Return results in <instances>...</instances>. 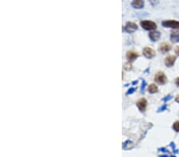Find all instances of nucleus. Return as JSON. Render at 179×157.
Instances as JSON below:
<instances>
[{"instance_id":"obj_10","label":"nucleus","mask_w":179,"mask_h":157,"mask_svg":"<svg viewBox=\"0 0 179 157\" xmlns=\"http://www.w3.org/2000/svg\"><path fill=\"white\" fill-rule=\"evenodd\" d=\"M161 37V34L159 31H155L153 30L151 32H150L149 34V38L151 39V41H157L159 40V38Z\"/></svg>"},{"instance_id":"obj_8","label":"nucleus","mask_w":179,"mask_h":157,"mask_svg":"<svg viewBox=\"0 0 179 157\" xmlns=\"http://www.w3.org/2000/svg\"><path fill=\"white\" fill-rule=\"evenodd\" d=\"M139 57V53L135 51H128L127 53V59L128 60L129 62H132L135 60H136Z\"/></svg>"},{"instance_id":"obj_9","label":"nucleus","mask_w":179,"mask_h":157,"mask_svg":"<svg viewBox=\"0 0 179 157\" xmlns=\"http://www.w3.org/2000/svg\"><path fill=\"white\" fill-rule=\"evenodd\" d=\"M144 0H133L132 6L135 9H142L144 7Z\"/></svg>"},{"instance_id":"obj_7","label":"nucleus","mask_w":179,"mask_h":157,"mask_svg":"<svg viewBox=\"0 0 179 157\" xmlns=\"http://www.w3.org/2000/svg\"><path fill=\"white\" fill-rule=\"evenodd\" d=\"M176 61V57L174 55H170L167 57H166L165 59V64H166V67H173L174 64H175Z\"/></svg>"},{"instance_id":"obj_3","label":"nucleus","mask_w":179,"mask_h":157,"mask_svg":"<svg viewBox=\"0 0 179 157\" xmlns=\"http://www.w3.org/2000/svg\"><path fill=\"white\" fill-rule=\"evenodd\" d=\"M155 80L156 83H158L159 84L163 85V84H166L167 83V77H166L164 72L159 71L155 76Z\"/></svg>"},{"instance_id":"obj_17","label":"nucleus","mask_w":179,"mask_h":157,"mask_svg":"<svg viewBox=\"0 0 179 157\" xmlns=\"http://www.w3.org/2000/svg\"><path fill=\"white\" fill-rule=\"evenodd\" d=\"M145 87H146V83H145V81H143V82H142V87H141V90H142V92H143V90H144Z\"/></svg>"},{"instance_id":"obj_14","label":"nucleus","mask_w":179,"mask_h":157,"mask_svg":"<svg viewBox=\"0 0 179 157\" xmlns=\"http://www.w3.org/2000/svg\"><path fill=\"white\" fill-rule=\"evenodd\" d=\"M173 129H174L176 132H179V121H176L173 124Z\"/></svg>"},{"instance_id":"obj_19","label":"nucleus","mask_w":179,"mask_h":157,"mask_svg":"<svg viewBox=\"0 0 179 157\" xmlns=\"http://www.w3.org/2000/svg\"><path fill=\"white\" fill-rule=\"evenodd\" d=\"M175 53H176V54L178 55V56H179V46H178L177 48H176Z\"/></svg>"},{"instance_id":"obj_21","label":"nucleus","mask_w":179,"mask_h":157,"mask_svg":"<svg viewBox=\"0 0 179 157\" xmlns=\"http://www.w3.org/2000/svg\"><path fill=\"white\" fill-rule=\"evenodd\" d=\"M175 101L177 102H178L179 103V94H178V95L175 97Z\"/></svg>"},{"instance_id":"obj_13","label":"nucleus","mask_w":179,"mask_h":157,"mask_svg":"<svg viewBox=\"0 0 179 157\" xmlns=\"http://www.w3.org/2000/svg\"><path fill=\"white\" fill-rule=\"evenodd\" d=\"M148 91L151 94L157 93V92L159 91V88H158V87L156 86L155 84H150V85H149Z\"/></svg>"},{"instance_id":"obj_5","label":"nucleus","mask_w":179,"mask_h":157,"mask_svg":"<svg viewBox=\"0 0 179 157\" xmlns=\"http://www.w3.org/2000/svg\"><path fill=\"white\" fill-rule=\"evenodd\" d=\"M136 105L139 108V110L142 113H144L146 110V106H147V101L146 98H142L141 99H139L137 102H136Z\"/></svg>"},{"instance_id":"obj_2","label":"nucleus","mask_w":179,"mask_h":157,"mask_svg":"<svg viewBox=\"0 0 179 157\" xmlns=\"http://www.w3.org/2000/svg\"><path fill=\"white\" fill-rule=\"evenodd\" d=\"M162 26L166 28H170L174 30H179V21L165 20L162 22Z\"/></svg>"},{"instance_id":"obj_12","label":"nucleus","mask_w":179,"mask_h":157,"mask_svg":"<svg viewBox=\"0 0 179 157\" xmlns=\"http://www.w3.org/2000/svg\"><path fill=\"white\" fill-rule=\"evenodd\" d=\"M170 40L173 43H178L179 42V30H176L171 32L170 34Z\"/></svg>"},{"instance_id":"obj_18","label":"nucleus","mask_w":179,"mask_h":157,"mask_svg":"<svg viewBox=\"0 0 179 157\" xmlns=\"http://www.w3.org/2000/svg\"><path fill=\"white\" fill-rule=\"evenodd\" d=\"M175 84H176V85L178 86V87H179V77H178V78H176Z\"/></svg>"},{"instance_id":"obj_16","label":"nucleus","mask_w":179,"mask_h":157,"mask_svg":"<svg viewBox=\"0 0 179 157\" xmlns=\"http://www.w3.org/2000/svg\"><path fill=\"white\" fill-rule=\"evenodd\" d=\"M166 108H167V106H166V104H165V105H163V106H162L161 107L160 109H159V111H158V112H162V111H165Z\"/></svg>"},{"instance_id":"obj_15","label":"nucleus","mask_w":179,"mask_h":157,"mask_svg":"<svg viewBox=\"0 0 179 157\" xmlns=\"http://www.w3.org/2000/svg\"><path fill=\"white\" fill-rule=\"evenodd\" d=\"M172 98V96L170 95V94H169V95H167L166 97H165L163 99H162V101H164V102H167V101H169Z\"/></svg>"},{"instance_id":"obj_11","label":"nucleus","mask_w":179,"mask_h":157,"mask_svg":"<svg viewBox=\"0 0 179 157\" xmlns=\"http://www.w3.org/2000/svg\"><path fill=\"white\" fill-rule=\"evenodd\" d=\"M172 47L171 45L168 43H162V44H160V46L159 48V50L162 53H168L171 50Z\"/></svg>"},{"instance_id":"obj_4","label":"nucleus","mask_w":179,"mask_h":157,"mask_svg":"<svg viewBox=\"0 0 179 157\" xmlns=\"http://www.w3.org/2000/svg\"><path fill=\"white\" fill-rule=\"evenodd\" d=\"M137 30H138L137 24H135V22H127L125 26H124V30H125L126 32H127V33H134Z\"/></svg>"},{"instance_id":"obj_1","label":"nucleus","mask_w":179,"mask_h":157,"mask_svg":"<svg viewBox=\"0 0 179 157\" xmlns=\"http://www.w3.org/2000/svg\"><path fill=\"white\" fill-rule=\"evenodd\" d=\"M140 25L142 28H143L145 30H155L157 28V25L155 22L150 20H142L140 22Z\"/></svg>"},{"instance_id":"obj_6","label":"nucleus","mask_w":179,"mask_h":157,"mask_svg":"<svg viewBox=\"0 0 179 157\" xmlns=\"http://www.w3.org/2000/svg\"><path fill=\"white\" fill-rule=\"evenodd\" d=\"M142 53H143L144 57L148 58V59H152V58L155 57V52L151 48H150V47H146V48H144Z\"/></svg>"},{"instance_id":"obj_20","label":"nucleus","mask_w":179,"mask_h":157,"mask_svg":"<svg viewBox=\"0 0 179 157\" xmlns=\"http://www.w3.org/2000/svg\"><path fill=\"white\" fill-rule=\"evenodd\" d=\"M134 90H135V88H132V89H130V90H128V93H127V94H132L134 92Z\"/></svg>"}]
</instances>
